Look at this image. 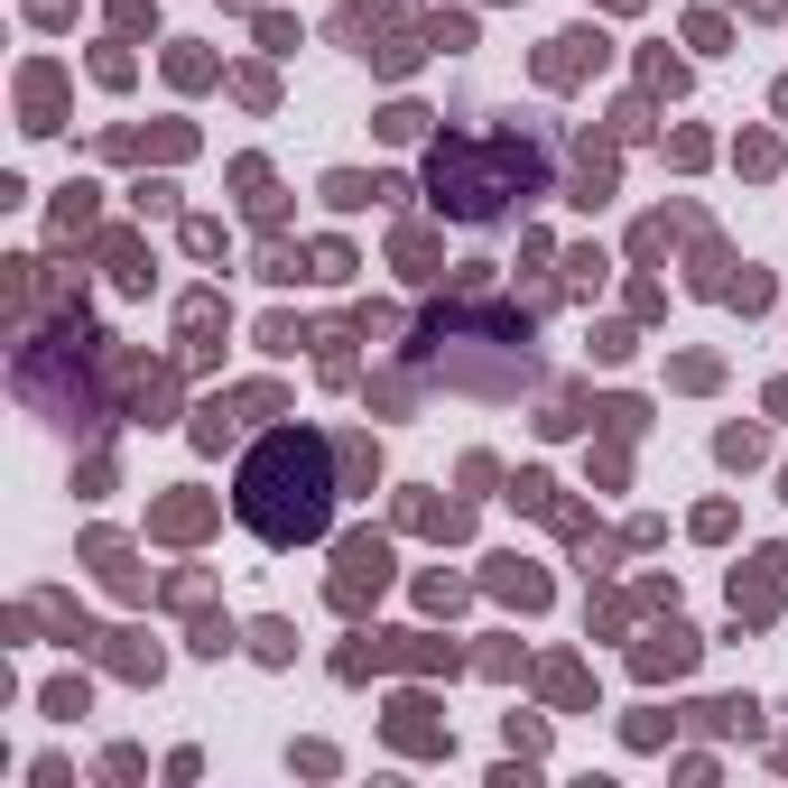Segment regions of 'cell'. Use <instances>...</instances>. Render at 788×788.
Instances as JSON below:
<instances>
[{
	"instance_id": "1",
	"label": "cell",
	"mask_w": 788,
	"mask_h": 788,
	"mask_svg": "<svg viewBox=\"0 0 788 788\" xmlns=\"http://www.w3.org/2000/svg\"><path fill=\"white\" fill-rule=\"evenodd\" d=\"M232 511H242L270 547H306V538H325V519H334L325 445H315L306 427L270 436V445H260V455L242 464V492H232Z\"/></svg>"
},
{
	"instance_id": "2",
	"label": "cell",
	"mask_w": 788,
	"mask_h": 788,
	"mask_svg": "<svg viewBox=\"0 0 788 788\" xmlns=\"http://www.w3.org/2000/svg\"><path fill=\"white\" fill-rule=\"evenodd\" d=\"M529 186H538V158L529 149H483V158H464L455 149V168L436 158V204L445 214H464V223H502L511 204H529Z\"/></svg>"
}]
</instances>
